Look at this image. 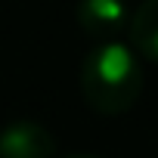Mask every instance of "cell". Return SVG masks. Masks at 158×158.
Segmentation results:
<instances>
[{"label": "cell", "mask_w": 158, "mask_h": 158, "mask_svg": "<svg viewBox=\"0 0 158 158\" xmlns=\"http://www.w3.org/2000/svg\"><path fill=\"white\" fill-rule=\"evenodd\" d=\"M143 90V68L133 47L115 40H96L81 65V93L99 115H124L136 106Z\"/></svg>", "instance_id": "6da1fadb"}, {"label": "cell", "mask_w": 158, "mask_h": 158, "mask_svg": "<svg viewBox=\"0 0 158 158\" xmlns=\"http://www.w3.org/2000/svg\"><path fill=\"white\" fill-rule=\"evenodd\" d=\"M130 16L124 0H77V25L93 40H115L130 28Z\"/></svg>", "instance_id": "7a4b0ae2"}, {"label": "cell", "mask_w": 158, "mask_h": 158, "mask_svg": "<svg viewBox=\"0 0 158 158\" xmlns=\"http://www.w3.org/2000/svg\"><path fill=\"white\" fill-rule=\"evenodd\" d=\"M56 139L37 121H13L0 130V158H53Z\"/></svg>", "instance_id": "3957f363"}, {"label": "cell", "mask_w": 158, "mask_h": 158, "mask_svg": "<svg viewBox=\"0 0 158 158\" xmlns=\"http://www.w3.org/2000/svg\"><path fill=\"white\" fill-rule=\"evenodd\" d=\"M127 31H130V47L143 59L158 62V0H143L130 16Z\"/></svg>", "instance_id": "277c9868"}, {"label": "cell", "mask_w": 158, "mask_h": 158, "mask_svg": "<svg viewBox=\"0 0 158 158\" xmlns=\"http://www.w3.org/2000/svg\"><path fill=\"white\" fill-rule=\"evenodd\" d=\"M74 158H96V155H74Z\"/></svg>", "instance_id": "5b68a950"}]
</instances>
